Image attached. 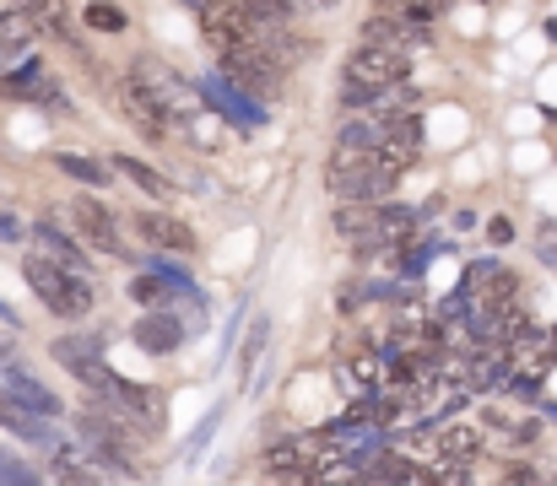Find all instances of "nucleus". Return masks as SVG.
<instances>
[{
  "label": "nucleus",
  "instance_id": "nucleus-5",
  "mask_svg": "<svg viewBox=\"0 0 557 486\" xmlns=\"http://www.w3.org/2000/svg\"><path fill=\"white\" fill-rule=\"evenodd\" d=\"M114 98H120V114L147 136V141H169L174 130H180V114H174V103L158 92V87H147L141 76H120V87H114Z\"/></svg>",
  "mask_w": 557,
  "mask_h": 486
},
{
  "label": "nucleus",
  "instance_id": "nucleus-42",
  "mask_svg": "<svg viewBox=\"0 0 557 486\" xmlns=\"http://www.w3.org/2000/svg\"><path fill=\"white\" fill-rule=\"evenodd\" d=\"M314 5H336V0H314Z\"/></svg>",
  "mask_w": 557,
  "mask_h": 486
},
{
  "label": "nucleus",
  "instance_id": "nucleus-6",
  "mask_svg": "<svg viewBox=\"0 0 557 486\" xmlns=\"http://www.w3.org/2000/svg\"><path fill=\"white\" fill-rule=\"evenodd\" d=\"M49 357L87 389V395H109V384H114V367L103 362V335H54L49 340Z\"/></svg>",
  "mask_w": 557,
  "mask_h": 486
},
{
  "label": "nucleus",
  "instance_id": "nucleus-43",
  "mask_svg": "<svg viewBox=\"0 0 557 486\" xmlns=\"http://www.w3.org/2000/svg\"><path fill=\"white\" fill-rule=\"evenodd\" d=\"M553 486H557V476H553Z\"/></svg>",
  "mask_w": 557,
  "mask_h": 486
},
{
  "label": "nucleus",
  "instance_id": "nucleus-4",
  "mask_svg": "<svg viewBox=\"0 0 557 486\" xmlns=\"http://www.w3.org/2000/svg\"><path fill=\"white\" fill-rule=\"evenodd\" d=\"M195 98L216 114V120H227L233 130H265L271 125V103H260L255 92H244L233 76H222V71H206V76H195Z\"/></svg>",
  "mask_w": 557,
  "mask_h": 486
},
{
  "label": "nucleus",
  "instance_id": "nucleus-33",
  "mask_svg": "<svg viewBox=\"0 0 557 486\" xmlns=\"http://www.w3.org/2000/svg\"><path fill=\"white\" fill-rule=\"evenodd\" d=\"M504 486H547V482H542V471L531 460H509L504 465Z\"/></svg>",
  "mask_w": 557,
  "mask_h": 486
},
{
  "label": "nucleus",
  "instance_id": "nucleus-39",
  "mask_svg": "<svg viewBox=\"0 0 557 486\" xmlns=\"http://www.w3.org/2000/svg\"><path fill=\"white\" fill-rule=\"evenodd\" d=\"M536 406H542V416H547V422L557 427V400H536Z\"/></svg>",
  "mask_w": 557,
  "mask_h": 486
},
{
  "label": "nucleus",
  "instance_id": "nucleus-23",
  "mask_svg": "<svg viewBox=\"0 0 557 486\" xmlns=\"http://www.w3.org/2000/svg\"><path fill=\"white\" fill-rule=\"evenodd\" d=\"M379 136H384V114H379V109H352V120L336 130V147H347V152H373Z\"/></svg>",
  "mask_w": 557,
  "mask_h": 486
},
{
  "label": "nucleus",
  "instance_id": "nucleus-17",
  "mask_svg": "<svg viewBox=\"0 0 557 486\" xmlns=\"http://www.w3.org/2000/svg\"><path fill=\"white\" fill-rule=\"evenodd\" d=\"M44 471H49V486H109L98 476V465H92L82 449H71V444H54Z\"/></svg>",
  "mask_w": 557,
  "mask_h": 486
},
{
  "label": "nucleus",
  "instance_id": "nucleus-2",
  "mask_svg": "<svg viewBox=\"0 0 557 486\" xmlns=\"http://www.w3.org/2000/svg\"><path fill=\"white\" fill-rule=\"evenodd\" d=\"M22 282H27V292L54 314V320H87L92 309H98V287H92V276H82V271H65V265H54L49 254H38V249H27L22 254Z\"/></svg>",
  "mask_w": 557,
  "mask_h": 486
},
{
  "label": "nucleus",
  "instance_id": "nucleus-38",
  "mask_svg": "<svg viewBox=\"0 0 557 486\" xmlns=\"http://www.w3.org/2000/svg\"><path fill=\"white\" fill-rule=\"evenodd\" d=\"M476 222H482V216H476V211H471V205H460V211H455V227H466V233H471V227H476Z\"/></svg>",
  "mask_w": 557,
  "mask_h": 486
},
{
  "label": "nucleus",
  "instance_id": "nucleus-22",
  "mask_svg": "<svg viewBox=\"0 0 557 486\" xmlns=\"http://www.w3.org/2000/svg\"><path fill=\"white\" fill-rule=\"evenodd\" d=\"M33 16H27V5H5L0 11V65H11V60H22L27 54V43H33Z\"/></svg>",
  "mask_w": 557,
  "mask_h": 486
},
{
  "label": "nucleus",
  "instance_id": "nucleus-31",
  "mask_svg": "<svg viewBox=\"0 0 557 486\" xmlns=\"http://www.w3.org/2000/svg\"><path fill=\"white\" fill-rule=\"evenodd\" d=\"M244 320H249V303H238V309L227 314V324H222V335H216V367L233 357V346H238V335H244Z\"/></svg>",
  "mask_w": 557,
  "mask_h": 486
},
{
  "label": "nucleus",
  "instance_id": "nucleus-41",
  "mask_svg": "<svg viewBox=\"0 0 557 486\" xmlns=\"http://www.w3.org/2000/svg\"><path fill=\"white\" fill-rule=\"evenodd\" d=\"M0 5H27V0H0Z\"/></svg>",
  "mask_w": 557,
  "mask_h": 486
},
{
  "label": "nucleus",
  "instance_id": "nucleus-20",
  "mask_svg": "<svg viewBox=\"0 0 557 486\" xmlns=\"http://www.w3.org/2000/svg\"><path fill=\"white\" fill-rule=\"evenodd\" d=\"M54 173H65L71 184H82V189H109L114 184V167L109 158H92V152H54Z\"/></svg>",
  "mask_w": 557,
  "mask_h": 486
},
{
  "label": "nucleus",
  "instance_id": "nucleus-12",
  "mask_svg": "<svg viewBox=\"0 0 557 486\" xmlns=\"http://www.w3.org/2000/svg\"><path fill=\"white\" fill-rule=\"evenodd\" d=\"M325 195H331V200H373V152L331 147V162H325Z\"/></svg>",
  "mask_w": 557,
  "mask_h": 486
},
{
  "label": "nucleus",
  "instance_id": "nucleus-34",
  "mask_svg": "<svg viewBox=\"0 0 557 486\" xmlns=\"http://www.w3.org/2000/svg\"><path fill=\"white\" fill-rule=\"evenodd\" d=\"M536 260L557 271V222H542V227H536Z\"/></svg>",
  "mask_w": 557,
  "mask_h": 486
},
{
  "label": "nucleus",
  "instance_id": "nucleus-40",
  "mask_svg": "<svg viewBox=\"0 0 557 486\" xmlns=\"http://www.w3.org/2000/svg\"><path fill=\"white\" fill-rule=\"evenodd\" d=\"M180 5H189V11H206V5H211V0H180Z\"/></svg>",
  "mask_w": 557,
  "mask_h": 486
},
{
  "label": "nucleus",
  "instance_id": "nucleus-24",
  "mask_svg": "<svg viewBox=\"0 0 557 486\" xmlns=\"http://www.w3.org/2000/svg\"><path fill=\"white\" fill-rule=\"evenodd\" d=\"M222 416H227V400H216V406L200 416V427L185 438V449H180V465H185V471H195V465L206 460V449H211V444H216V433H222Z\"/></svg>",
  "mask_w": 557,
  "mask_h": 486
},
{
  "label": "nucleus",
  "instance_id": "nucleus-19",
  "mask_svg": "<svg viewBox=\"0 0 557 486\" xmlns=\"http://www.w3.org/2000/svg\"><path fill=\"white\" fill-rule=\"evenodd\" d=\"M109 167H114V178L125 173V178H131V184H136L147 200H169V195H174V178H169L163 167H152L147 158H136V152H114V158H109Z\"/></svg>",
  "mask_w": 557,
  "mask_h": 486
},
{
  "label": "nucleus",
  "instance_id": "nucleus-14",
  "mask_svg": "<svg viewBox=\"0 0 557 486\" xmlns=\"http://www.w3.org/2000/svg\"><path fill=\"white\" fill-rule=\"evenodd\" d=\"M433 438H438V465H476L482 460V449H487V427L482 422H438L433 427Z\"/></svg>",
  "mask_w": 557,
  "mask_h": 486
},
{
  "label": "nucleus",
  "instance_id": "nucleus-29",
  "mask_svg": "<svg viewBox=\"0 0 557 486\" xmlns=\"http://www.w3.org/2000/svg\"><path fill=\"white\" fill-rule=\"evenodd\" d=\"M131 298H136L141 309H169V303H174V287H169L163 276H152V271H141V276L131 282Z\"/></svg>",
  "mask_w": 557,
  "mask_h": 486
},
{
  "label": "nucleus",
  "instance_id": "nucleus-1",
  "mask_svg": "<svg viewBox=\"0 0 557 486\" xmlns=\"http://www.w3.org/2000/svg\"><path fill=\"white\" fill-rule=\"evenodd\" d=\"M406 76H411V54L358 38V49L342 65V109H389V92Z\"/></svg>",
  "mask_w": 557,
  "mask_h": 486
},
{
  "label": "nucleus",
  "instance_id": "nucleus-26",
  "mask_svg": "<svg viewBox=\"0 0 557 486\" xmlns=\"http://www.w3.org/2000/svg\"><path fill=\"white\" fill-rule=\"evenodd\" d=\"M265 346H271V314H255V320H249V335L238 340V378H244V389H249V378H255Z\"/></svg>",
  "mask_w": 557,
  "mask_h": 486
},
{
  "label": "nucleus",
  "instance_id": "nucleus-35",
  "mask_svg": "<svg viewBox=\"0 0 557 486\" xmlns=\"http://www.w3.org/2000/svg\"><path fill=\"white\" fill-rule=\"evenodd\" d=\"M487 244H493V249L515 244V222H509V216H493V222H487Z\"/></svg>",
  "mask_w": 557,
  "mask_h": 486
},
{
  "label": "nucleus",
  "instance_id": "nucleus-9",
  "mask_svg": "<svg viewBox=\"0 0 557 486\" xmlns=\"http://www.w3.org/2000/svg\"><path fill=\"white\" fill-rule=\"evenodd\" d=\"M200 16V38H206V49L222 60V54H233V49H244V43H265V27H255L233 0H211L206 11H195Z\"/></svg>",
  "mask_w": 557,
  "mask_h": 486
},
{
  "label": "nucleus",
  "instance_id": "nucleus-11",
  "mask_svg": "<svg viewBox=\"0 0 557 486\" xmlns=\"http://www.w3.org/2000/svg\"><path fill=\"white\" fill-rule=\"evenodd\" d=\"M103 406H114V411H120L136 433H147V438L163 427V395H158V389H147V384H136V378H120V373H114V384H109Z\"/></svg>",
  "mask_w": 557,
  "mask_h": 486
},
{
  "label": "nucleus",
  "instance_id": "nucleus-30",
  "mask_svg": "<svg viewBox=\"0 0 557 486\" xmlns=\"http://www.w3.org/2000/svg\"><path fill=\"white\" fill-rule=\"evenodd\" d=\"M400 249H406V254H400V271H406V276H428V265L444 254V244H438V238H422V244H411V238H406Z\"/></svg>",
  "mask_w": 557,
  "mask_h": 486
},
{
  "label": "nucleus",
  "instance_id": "nucleus-32",
  "mask_svg": "<svg viewBox=\"0 0 557 486\" xmlns=\"http://www.w3.org/2000/svg\"><path fill=\"white\" fill-rule=\"evenodd\" d=\"M0 486H49L44 476H33V465H22L16 454L0 449Z\"/></svg>",
  "mask_w": 557,
  "mask_h": 486
},
{
  "label": "nucleus",
  "instance_id": "nucleus-21",
  "mask_svg": "<svg viewBox=\"0 0 557 486\" xmlns=\"http://www.w3.org/2000/svg\"><path fill=\"white\" fill-rule=\"evenodd\" d=\"M27 16H33V27H38V33H49V38H60V43L82 49V33H76V22H71V5H65V0H27Z\"/></svg>",
  "mask_w": 557,
  "mask_h": 486
},
{
  "label": "nucleus",
  "instance_id": "nucleus-13",
  "mask_svg": "<svg viewBox=\"0 0 557 486\" xmlns=\"http://www.w3.org/2000/svg\"><path fill=\"white\" fill-rule=\"evenodd\" d=\"M27 244L38 249V254H49L54 265H65V271H82V276H92V254L82 249V238L71 233V227H60L54 216H38L33 227H27Z\"/></svg>",
  "mask_w": 557,
  "mask_h": 486
},
{
  "label": "nucleus",
  "instance_id": "nucleus-16",
  "mask_svg": "<svg viewBox=\"0 0 557 486\" xmlns=\"http://www.w3.org/2000/svg\"><path fill=\"white\" fill-rule=\"evenodd\" d=\"M0 433H11V438H22L33 449H54V427L44 416H33L5 384H0Z\"/></svg>",
  "mask_w": 557,
  "mask_h": 486
},
{
  "label": "nucleus",
  "instance_id": "nucleus-8",
  "mask_svg": "<svg viewBox=\"0 0 557 486\" xmlns=\"http://www.w3.org/2000/svg\"><path fill=\"white\" fill-rule=\"evenodd\" d=\"M0 98L5 103H44V109H65V92H60V76L38 60V54H22L0 71Z\"/></svg>",
  "mask_w": 557,
  "mask_h": 486
},
{
  "label": "nucleus",
  "instance_id": "nucleus-28",
  "mask_svg": "<svg viewBox=\"0 0 557 486\" xmlns=\"http://www.w3.org/2000/svg\"><path fill=\"white\" fill-rule=\"evenodd\" d=\"M255 27H287L293 22V11H298V0H233Z\"/></svg>",
  "mask_w": 557,
  "mask_h": 486
},
{
  "label": "nucleus",
  "instance_id": "nucleus-37",
  "mask_svg": "<svg viewBox=\"0 0 557 486\" xmlns=\"http://www.w3.org/2000/svg\"><path fill=\"white\" fill-rule=\"evenodd\" d=\"M16 238H27V227H22L16 216H5V211H0V244H16Z\"/></svg>",
  "mask_w": 557,
  "mask_h": 486
},
{
  "label": "nucleus",
  "instance_id": "nucleus-25",
  "mask_svg": "<svg viewBox=\"0 0 557 486\" xmlns=\"http://www.w3.org/2000/svg\"><path fill=\"white\" fill-rule=\"evenodd\" d=\"M82 33H103V38L131 33V11L120 0H87L82 5Z\"/></svg>",
  "mask_w": 557,
  "mask_h": 486
},
{
  "label": "nucleus",
  "instance_id": "nucleus-18",
  "mask_svg": "<svg viewBox=\"0 0 557 486\" xmlns=\"http://www.w3.org/2000/svg\"><path fill=\"white\" fill-rule=\"evenodd\" d=\"M379 147L395 152V158L417 162V152H422V114H411V109H384V136H379Z\"/></svg>",
  "mask_w": 557,
  "mask_h": 486
},
{
  "label": "nucleus",
  "instance_id": "nucleus-3",
  "mask_svg": "<svg viewBox=\"0 0 557 486\" xmlns=\"http://www.w3.org/2000/svg\"><path fill=\"white\" fill-rule=\"evenodd\" d=\"M65 222H71V233L82 238V249H87V254L131 260V249H125V227H120V211H114L109 200H98L92 189H82V195H71V200H65Z\"/></svg>",
  "mask_w": 557,
  "mask_h": 486
},
{
  "label": "nucleus",
  "instance_id": "nucleus-15",
  "mask_svg": "<svg viewBox=\"0 0 557 486\" xmlns=\"http://www.w3.org/2000/svg\"><path fill=\"white\" fill-rule=\"evenodd\" d=\"M5 389H11V395H16V400H22L33 416H44V422H60V416H65V400H60V395H54L44 378H33L22 362H11V367H5Z\"/></svg>",
  "mask_w": 557,
  "mask_h": 486
},
{
  "label": "nucleus",
  "instance_id": "nucleus-7",
  "mask_svg": "<svg viewBox=\"0 0 557 486\" xmlns=\"http://www.w3.org/2000/svg\"><path fill=\"white\" fill-rule=\"evenodd\" d=\"M131 227H136L141 249H152V254H174V260H195L200 254V233L189 227L180 211L141 205V211H131Z\"/></svg>",
  "mask_w": 557,
  "mask_h": 486
},
{
  "label": "nucleus",
  "instance_id": "nucleus-10",
  "mask_svg": "<svg viewBox=\"0 0 557 486\" xmlns=\"http://www.w3.org/2000/svg\"><path fill=\"white\" fill-rule=\"evenodd\" d=\"M131 340H136V351H147V357H180L189 346V335H195V324L169 303V309H141V320L125 329Z\"/></svg>",
  "mask_w": 557,
  "mask_h": 486
},
{
  "label": "nucleus",
  "instance_id": "nucleus-36",
  "mask_svg": "<svg viewBox=\"0 0 557 486\" xmlns=\"http://www.w3.org/2000/svg\"><path fill=\"white\" fill-rule=\"evenodd\" d=\"M411 486H455V482L444 476V465H417V476H411Z\"/></svg>",
  "mask_w": 557,
  "mask_h": 486
},
{
  "label": "nucleus",
  "instance_id": "nucleus-27",
  "mask_svg": "<svg viewBox=\"0 0 557 486\" xmlns=\"http://www.w3.org/2000/svg\"><path fill=\"white\" fill-rule=\"evenodd\" d=\"M331 227L342 233V238H369L373 233V200H336L331 205Z\"/></svg>",
  "mask_w": 557,
  "mask_h": 486
}]
</instances>
